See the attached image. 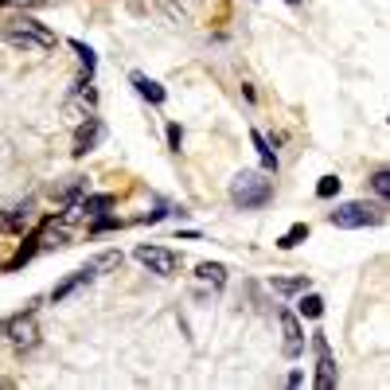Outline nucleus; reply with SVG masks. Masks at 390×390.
<instances>
[{"label":"nucleus","instance_id":"10","mask_svg":"<svg viewBox=\"0 0 390 390\" xmlns=\"http://www.w3.org/2000/svg\"><path fill=\"white\" fill-rule=\"evenodd\" d=\"M133 86H136V94H141V98H148L153 106H160V102H164V86H160V82H153V78L133 75Z\"/></svg>","mask_w":390,"mask_h":390},{"label":"nucleus","instance_id":"3","mask_svg":"<svg viewBox=\"0 0 390 390\" xmlns=\"http://www.w3.org/2000/svg\"><path fill=\"white\" fill-rule=\"evenodd\" d=\"M332 226H343V231H359V226H375L382 223V207L370 203H340L336 211L328 214Z\"/></svg>","mask_w":390,"mask_h":390},{"label":"nucleus","instance_id":"16","mask_svg":"<svg viewBox=\"0 0 390 390\" xmlns=\"http://www.w3.org/2000/svg\"><path fill=\"white\" fill-rule=\"evenodd\" d=\"M199 281H211V285H223L226 281V270L219 262H203L199 265Z\"/></svg>","mask_w":390,"mask_h":390},{"label":"nucleus","instance_id":"1","mask_svg":"<svg viewBox=\"0 0 390 390\" xmlns=\"http://www.w3.org/2000/svg\"><path fill=\"white\" fill-rule=\"evenodd\" d=\"M4 43L8 47H16V51H51L55 47V36H51L39 20H31V16H16V20H8L4 24Z\"/></svg>","mask_w":390,"mask_h":390},{"label":"nucleus","instance_id":"4","mask_svg":"<svg viewBox=\"0 0 390 390\" xmlns=\"http://www.w3.org/2000/svg\"><path fill=\"white\" fill-rule=\"evenodd\" d=\"M133 258L145 265L148 273H156V277H172V273L180 270V254L164 250V246H136Z\"/></svg>","mask_w":390,"mask_h":390},{"label":"nucleus","instance_id":"5","mask_svg":"<svg viewBox=\"0 0 390 390\" xmlns=\"http://www.w3.org/2000/svg\"><path fill=\"white\" fill-rule=\"evenodd\" d=\"M4 332L12 336V343H16V348H24V351H28V348H36V343H39L36 312L28 309V312H20V316H12V320L4 324Z\"/></svg>","mask_w":390,"mask_h":390},{"label":"nucleus","instance_id":"2","mask_svg":"<svg viewBox=\"0 0 390 390\" xmlns=\"http://www.w3.org/2000/svg\"><path fill=\"white\" fill-rule=\"evenodd\" d=\"M270 195H273V184L258 172H238L234 176V184H231V199L238 207H265L270 203Z\"/></svg>","mask_w":390,"mask_h":390},{"label":"nucleus","instance_id":"9","mask_svg":"<svg viewBox=\"0 0 390 390\" xmlns=\"http://www.w3.org/2000/svg\"><path fill=\"white\" fill-rule=\"evenodd\" d=\"M94 277H98L94 262H90V265H82V270H78L75 277H67V281H63L55 292H51V301H55V304H58V301H67L70 292H78V289H82V285H90V281H94Z\"/></svg>","mask_w":390,"mask_h":390},{"label":"nucleus","instance_id":"8","mask_svg":"<svg viewBox=\"0 0 390 390\" xmlns=\"http://www.w3.org/2000/svg\"><path fill=\"white\" fill-rule=\"evenodd\" d=\"M281 332H285V355L297 359L304 348V336H301V324H297V316H292L289 309H281Z\"/></svg>","mask_w":390,"mask_h":390},{"label":"nucleus","instance_id":"17","mask_svg":"<svg viewBox=\"0 0 390 390\" xmlns=\"http://www.w3.org/2000/svg\"><path fill=\"white\" fill-rule=\"evenodd\" d=\"M297 309H301V316H309V320H316V316H320V312H324V301H320V297H316V292H309V297H301V304H297Z\"/></svg>","mask_w":390,"mask_h":390},{"label":"nucleus","instance_id":"21","mask_svg":"<svg viewBox=\"0 0 390 390\" xmlns=\"http://www.w3.org/2000/svg\"><path fill=\"white\" fill-rule=\"evenodd\" d=\"M70 47H75V51H78V58H82V63H86V70H94V51H90L86 43H78V39H75V43H70Z\"/></svg>","mask_w":390,"mask_h":390},{"label":"nucleus","instance_id":"23","mask_svg":"<svg viewBox=\"0 0 390 390\" xmlns=\"http://www.w3.org/2000/svg\"><path fill=\"white\" fill-rule=\"evenodd\" d=\"M168 145L180 153V145H184V133H180V125H168Z\"/></svg>","mask_w":390,"mask_h":390},{"label":"nucleus","instance_id":"24","mask_svg":"<svg viewBox=\"0 0 390 390\" xmlns=\"http://www.w3.org/2000/svg\"><path fill=\"white\" fill-rule=\"evenodd\" d=\"M16 4H24V8H39L43 0H16Z\"/></svg>","mask_w":390,"mask_h":390},{"label":"nucleus","instance_id":"19","mask_svg":"<svg viewBox=\"0 0 390 390\" xmlns=\"http://www.w3.org/2000/svg\"><path fill=\"white\" fill-rule=\"evenodd\" d=\"M336 192H340V180H336V176H324L320 184H316V195H320V199H332Z\"/></svg>","mask_w":390,"mask_h":390},{"label":"nucleus","instance_id":"14","mask_svg":"<svg viewBox=\"0 0 390 390\" xmlns=\"http://www.w3.org/2000/svg\"><path fill=\"white\" fill-rule=\"evenodd\" d=\"M36 242H39V238H28V246H20V250H16V258H12V262L4 265V270L12 273V270H20V265H28L31 258H36V254H39V246H36Z\"/></svg>","mask_w":390,"mask_h":390},{"label":"nucleus","instance_id":"11","mask_svg":"<svg viewBox=\"0 0 390 390\" xmlns=\"http://www.w3.org/2000/svg\"><path fill=\"white\" fill-rule=\"evenodd\" d=\"M31 199H24V203H16L12 207L8 214H4V226H8V231H24V226H28V219H31Z\"/></svg>","mask_w":390,"mask_h":390},{"label":"nucleus","instance_id":"7","mask_svg":"<svg viewBox=\"0 0 390 390\" xmlns=\"http://www.w3.org/2000/svg\"><path fill=\"white\" fill-rule=\"evenodd\" d=\"M102 136H106V129H102V121H98L94 114H90V117H82V125H78V133H75V156H86V153H94V148L102 145Z\"/></svg>","mask_w":390,"mask_h":390},{"label":"nucleus","instance_id":"22","mask_svg":"<svg viewBox=\"0 0 390 390\" xmlns=\"http://www.w3.org/2000/svg\"><path fill=\"white\" fill-rule=\"evenodd\" d=\"M114 226H121V219H109V214H106V219H98V223L90 226V231H94V234H102V231H114Z\"/></svg>","mask_w":390,"mask_h":390},{"label":"nucleus","instance_id":"12","mask_svg":"<svg viewBox=\"0 0 390 390\" xmlns=\"http://www.w3.org/2000/svg\"><path fill=\"white\" fill-rule=\"evenodd\" d=\"M78 214H106L114 207V195H86L82 203H75Z\"/></svg>","mask_w":390,"mask_h":390},{"label":"nucleus","instance_id":"6","mask_svg":"<svg viewBox=\"0 0 390 390\" xmlns=\"http://www.w3.org/2000/svg\"><path fill=\"white\" fill-rule=\"evenodd\" d=\"M312 343H316V355H320V363H316V387L332 390L336 382H340V375H336V359H332V351H328V336H324V332H316V336H312Z\"/></svg>","mask_w":390,"mask_h":390},{"label":"nucleus","instance_id":"18","mask_svg":"<svg viewBox=\"0 0 390 390\" xmlns=\"http://www.w3.org/2000/svg\"><path fill=\"white\" fill-rule=\"evenodd\" d=\"M304 285H309V281H304V277H277V281H273V289L289 297V292H301Z\"/></svg>","mask_w":390,"mask_h":390},{"label":"nucleus","instance_id":"26","mask_svg":"<svg viewBox=\"0 0 390 390\" xmlns=\"http://www.w3.org/2000/svg\"><path fill=\"white\" fill-rule=\"evenodd\" d=\"M0 4H12V0H0Z\"/></svg>","mask_w":390,"mask_h":390},{"label":"nucleus","instance_id":"15","mask_svg":"<svg viewBox=\"0 0 390 390\" xmlns=\"http://www.w3.org/2000/svg\"><path fill=\"white\" fill-rule=\"evenodd\" d=\"M304 238H309V226L297 223V226H289V231L281 234V242H277V246H281V250H292V246H301Z\"/></svg>","mask_w":390,"mask_h":390},{"label":"nucleus","instance_id":"13","mask_svg":"<svg viewBox=\"0 0 390 390\" xmlns=\"http://www.w3.org/2000/svg\"><path fill=\"white\" fill-rule=\"evenodd\" d=\"M250 141H254V148H258V156H262V164L270 168V172H277V156H273V148H270V141H265L258 129L250 133Z\"/></svg>","mask_w":390,"mask_h":390},{"label":"nucleus","instance_id":"25","mask_svg":"<svg viewBox=\"0 0 390 390\" xmlns=\"http://www.w3.org/2000/svg\"><path fill=\"white\" fill-rule=\"evenodd\" d=\"M289 4H301V0H289Z\"/></svg>","mask_w":390,"mask_h":390},{"label":"nucleus","instance_id":"20","mask_svg":"<svg viewBox=\"0 0 390 390\" xmlns=\"http://www.w3.org/2000/svg\"><path fill=\"white\" fill-rule=\"evenodd\" d=\"M370 184H375V192L387 199V195H390V172H375V180H370Z\"/></svg>","mask_w":390,"mask_h":390}]
</instances>
